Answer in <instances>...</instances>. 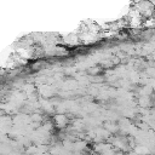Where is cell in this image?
I'll return each mask as SVG.
<instances>
[]
</instances>
